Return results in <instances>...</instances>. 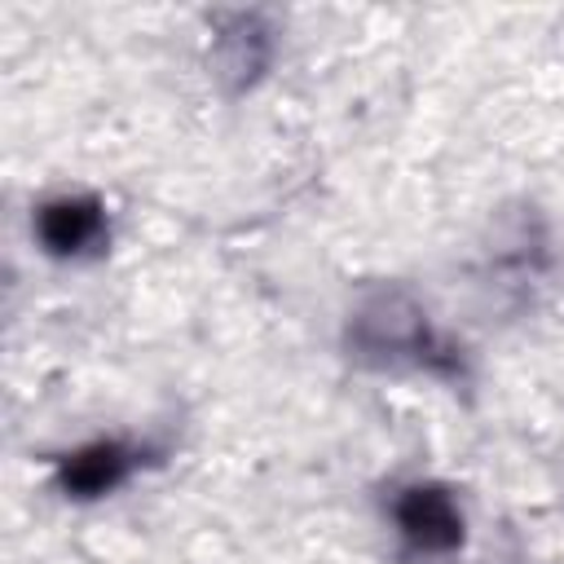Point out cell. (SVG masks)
<instances>
[{
    "instance_id": "1",
    "label": "cell",
    "mask_w": 564,
    "mask_h": 564,
    "mask_svg": "<svg viewBox=\"0 0 564 564\" xmlns=\"http://www.w3.org/2000/svg\"><path fill=\"white\" fill-rule=\"evenodd\" d=\"M348 339L361 357H379V361H410L436 375L458 366L454 348L427 326V317L405 295H379L366 308H357Z\"/></svg>"
},
{
    "instance_id": "2",
    "label": "cell",
    "mask_w": 564,
    "mask_h": 564,
    "mask_svg": "<svg viewBox=\"0 0 564 564\" xmlns=\"http://www.w3.org/2000/svg\"><path fill=\"white\" fill-rule=\"evenodd\" d=\"M392 524H397L401 551L419 555V560H436V555H449L463 546V511H458L454 494L432 480L397 489Z\"/></svg>"
},
{
    "instance_id": "3",
    "label": "cell",
    "mask_w": 564,
    "mask_h": 564,
    "mask_svg": "<svg viewBox=\"0 0 564 564\" xmlns=\"http://www.w3.org/2000/svg\"><path fill=\"white\" fill-rule=\"evenodd\" d=\"M35 238L48 256L57 260H84L93 251L106 247L110 225H106V207L93 194H62L40 203L35 212Z\"/></svg>"
},
{
    "instance_id": "4",
    "label": "cell",
    "mask_w": 564,
    "mask_h": 564,
    "mask_svg": "<svg viewBox=\"0 0 564 564\" xmlns=\"http://www.w3.org/2000/svg\"><path fill=\"white\" fill-rule=\"evenodd\" d=\"M141 467V449L123 445V441H93L75 454H66L57 463V489L66 498H101L110 489H119L132 471Z\"/></svg>"
},
{
    "instance_id": "5",
    "label": "cell",
    "mask_w": 564,
    "mask_h": 564,
    "mask_svg": "<svg viewBox=\"0 0 564 564\" xmlns=\"http://www.w3.org/2000/svg\"><path fill=\"white\" fill-rule=\"evenodd\" d=\"M234 26L216 35V62H220V75H229L238 88L251 84L264 62H269V31L260 26L256 13H234L229 18Z\"/></svg>"
}]
</instances>
